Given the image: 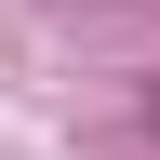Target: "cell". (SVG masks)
<instances>
[{
    "instance_id": "cell-1",
    "label": "cell",
    "mask_w": 160,
    "mask_h": 160,
    "mask_svg": "<svg viewBox=\"0 0 160 160\" xmlns=\"http://www.w3.org/2000/svg\"><path fill=\"white\" fill-rule=\"evenodd\" d=\"M133 120H147V147H160V93H147V107H133Z\"/></svg>"
}]
</instances>
